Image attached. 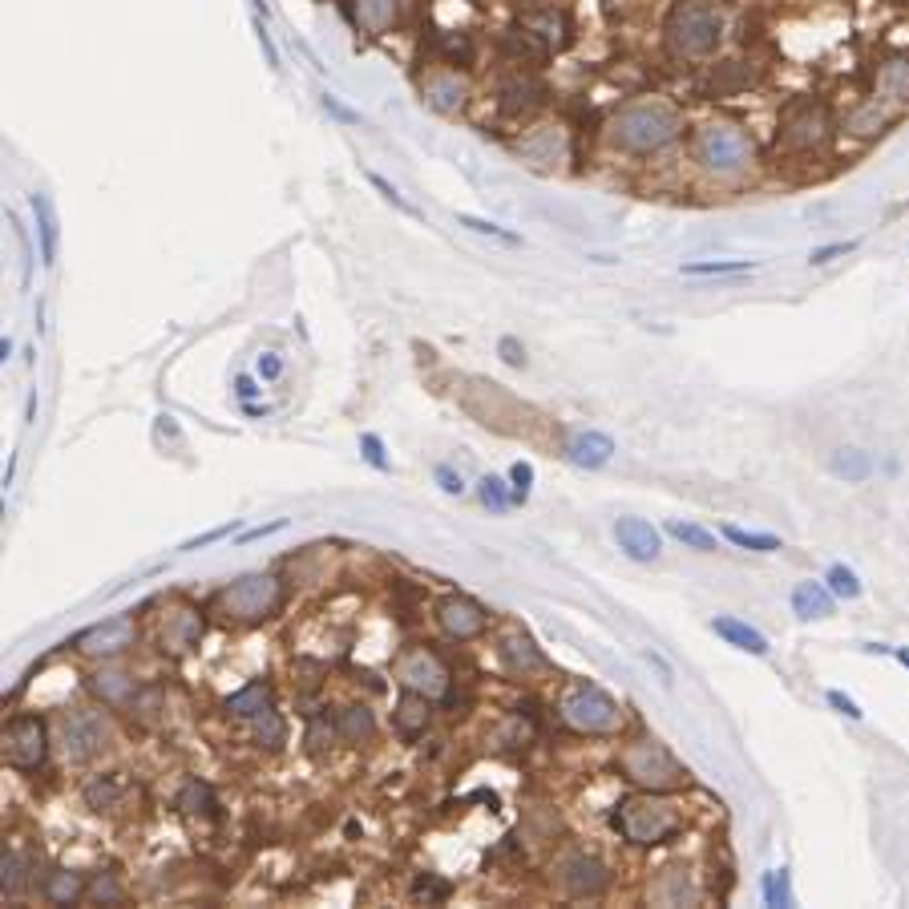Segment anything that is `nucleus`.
I'll return each instance as SVG.
<instances>
[{
  "label": "nucleus",
  "instance_id": "1",
  "mask_svg": "<svg viewBox=\"0 0 909 909\" xmlns=\"http://www.w3.org/2000/svg\"><path fill=\"white\" fill-rule=\"evenodd\" d=\"M611 825L619 829L623 841H631L639 849H655V845H667L683 829V813H679L671 800H663L659 792H647L643 788L639 796L619 800Z\"/></svg>",
  "mask_w": 909,
  "mask_h": 909
},
{
  "label": "nucleus",
  "instance_id": "2",
  "mask_svg": "<svg viewBox=\"0 0 909 909\" xmlns=\"http://www.w3.org/2000/svg\"><path fill=\"white\" fill-rule=\"evenodd\" d=\"M683 130V118L679 110H671L667 101L651 97V101H631L623 106L611 122V138L615 146L631 150V154H651V150H663L675 134Z\"/></svg>",
  "mask_w": 909,
  "mask_h": 909
},
{
  "label": "nucleus",
  "instance_id": "3",
  "mask_svg": "<svg viewBox=\"0 0 909 909\" xmlns=\"http://www.w3.org/2000/svg\"><path fill=\"white\" fill-rule=\"evenodd\" d=\"M558 712H562L566 728H574V732H582V736H611V732H619V724H623L619 703L606 695L602 687H594V683H574V687L562 695Z\"/></svg>",
  "mask_w": 909,
  "mask_h": 909
},
{
  "label": "nucleus",
  "instance_id": "4",
  "mask_svg": "<svg viewBox=\"0 0 909 909\" xmlns=\"http://www.w3.org/2000/svg\"><path fill=\"white\" fill-rule=\"evenodd\" d=\"M724 37V17L707 5H679L667 21V45L679 57H712Z\"/></svg>",
  "mask_w": 909,
  "mask_h": 909
},
{
  "label": "nucleus",
  "instance_id": "5",
  "mask_svg": "<svg viewBox=\"0 0 909 909\" xmlns=\"http://www.w3.org/2000/svg\"><path fill=\"white\" fill-rule=\"evenodd\" d=\"M695 158H699L703 170H712L720 178H732V174L748 170V162H752V138L740 126L712 122V126H703L699 138H695Z\"/></svg>",
  "mask_w": 909,
  "mask_h": 909
},
{
  "label": "nucleus",
  "instance_id": "6",
  "mask_svg": "<svg viewBox=\"0 0 909 909\" xmlns=\"http://www.w3.org/2000/svg\"><path fill=\"white\" fill-rule=\"evenodd\" d=\"M279 602H283V586L275 574H243L235 578L231 586L219 590V606L239 619V623H263L279 611Z\"/></svg>",
  "mask_w": 909,
  "mask_h": 909
},
{
  "label": "nucleus",
  "instance_id": "7",
  "mask_svg": "<svg viewBox=\"0 0 909 909\" xmlns=\"http://www.w3.org/2000/svg\"><path fill=\"white\" fill-rule=\"evenodd\" d=\"M619 764H623V776H627L631 784L647 788V792H667V788L687 784L683 764H679L659 740H639V744H631V748L623 752Z\"/></svg>",
  "mask_w": 909,
  "mask_h": 909
},
{
  "label": "nucleus",
  "instance_id": "8",
  "mask_svg": "<svg viewBox=\"0 0 909 909\" xmlns=\"http://www.w3.org/2000/svg\"><path fill=\"white\" fill-rule=\"evenodd\" d=\"M49 756V736L41 716H13L5 724V764L21 772H37Z\"/></svg>",
  "mask_w": 909,
  "mask_h": 909
},
{
  "label": "nucleus",
  "instance_id": "9",
  "mask_svg": "<svg viewBox=\"0 0 909 909\" xmlns=\"http://www.w3.org/2000/svg\"><path fill=\"white\" fill-rule=\"evenodd\" d=\"M110 744V720L93 712V707H77L61 720V752L69 760H89Z\"/></svg>",
  "mask_w": 909,
  "mask_h": 909
},
{
  "label": "nucleus",
  "instance_id": "10",
  "mask_svg": "<svg viewBox=\"0 0 909 909\" xmlns=\"http://www.w3.org/2000/svg\"><path fill=\"white\" fill-rule=\"evenodd\" d=\"M396 679H400L404 687H413V691L429 695V699H437V695L449 691V667H445L429 647L404 651V655L396 659Z\"/></svg>",
  "mask_w": 909,
  "mask_h": 909
},
{
  "label": "nucleus",
  "instance_id": "11",
  "mask_svg": "<svg viewBox=\"0 0 909 909\" xmlns=\"http://www.w3.org/2000/svg\"><path fill=\"white\" fill-rule=\"evenodd\" d=\"M437 627H441L449 639L469 643V639H477V635L489 627V615H485L481 602H473V598H465V594H449V598L437 602Z\"/></svg>",
  "mask_w": 909,
  "mask_h": 909
},
{
  "label": "nucleus",
  "instance_id": "12",
  "mask_svg": "<svg viewBox=\"0 0 909 909\" xmlns=\"http://www.w3.org/2000/svg\"><path fill=\"white\" fill-rule=\"evenodd\" d=\"M558 885L570 893V897H598L606 885H611V873H606V865L590 853H566L558 861Z\"/></svg>",
  "mask_w": 909,
  "mask_h": 909
},
{
  "label": "nucleus",
  "instance_id": "13",
  "mask_svg": "<svg viewBox=\"0 0 909 909\" xmlns=\"http://www.w3.org/2000/svg\"><path fill=\"white\" fill-rule=\"evenodd\" d=\"M134 635H138L134 619L130 615H114V619H101L89 631H81L73 643H77V651H85L93 659H106V655H118V651L134 647Z\"/></svg>",
  "mask_w": 909,
  "mask_h": 909
},
{
  "label": "nucleus",
  "instance_id": "14",
  "mask_svg": "<svg viewBox=\"0 0 909 909\" xmlns=\"http://www.w3.org/2000/svg\"><path fill=\"white\" fill-rule=\"evenodd\" d=\"M784 138H788L792 146H800V150L821 146V142L829 138V118H825V110L817 106V101H800V106H792L788 118H784Z\"/></svg>",
  "mask_w": 909,
  "mask_h": 909
},
{
  "label": "nucleus",
  "instance_id": "15",
  "mask_svg": "<svg viewBox=\"0 0 909 909\" xmlns=\"http://www.w3.org/2000/svg\"><path fill=\"white\" fill-rule=\"evenodd\" d=\"M615 542H619V550H623L627 558H635V562H655L659 550H663L659 530H655L651 522H643V518H619V522H615Z\"/></svg>",
  "mask_w": 909,
  "mask_h": 909
},
{
  "label": "nucleus",
  "instance_id": "16",
  "mask_svg": "<svg viewBox=\"0 0 909 909\" xmlns=\"http://www.w3.org/2000/svg\"><path fill=\"white\" fill-rule=\"evenodd\" d=\"M497 655H501V663L510 667L514 675H538V671H550V659L542 655V647L530 639V635H522V631H510L501 643H497Z\"/></svg>",
  "mask_w": 909,
  "mask_h": 909
},
{
  "label": "nucleus",
  "instance_id": "17",
  "mask_svg": "<svg viewBox=\"0 0 909 909\" xmlns=\"http://www.w3.org/2000/svg\"><path fill=\"white\" fill-rule=\"evenodd\" d=\"M429 720H433V699L421 695V691H413V687H404L400 699H396V712H392L396 732L409 736V740H417V736L429 728Z\"/></svg>",
  "mask_w": 909,
  "mask_h": 909
},
{
  "label": "nucleus",
  "instance_id": "18",
  "mask_svg": "<svg viewBox=\"0 0 909 909\" xmlns=\"http://www.w3.org/2000/svg\"><path fill=\"white\" fill-rule=\"evenodd\" d=\"M89 691L106 703V707H130L138 699V679L130 671H114V667H101L89 675Z\"/></svg>",
  "mask_w": 909,
  "mask_h": 909
},
{
  "label": "nucleus",
  "instance_id": "19",
  "mask_svg": "<svg viewBox=\"0 0 909 909\" xmlns=\"http://www.w3.org/2000/svg\"><path fill=\"white\" fill-rule=\"evenodd\" d=\"M29 207H33V219H37V239H41V263L53 271L57 267V251H61V227H57V211H53V202L49 194H33L29 198Z\"/></svg>",
  "mask_w": 909,
  "mask_h": 909
},
{
  "label": "nucleus",
  "instance_id": "20",
  "mask_svg": "<svg viewBox=\"0 0 909 909\" xmlns=\"http://www.w3.org/2000/svg\"><path fill=\"white\" fill-rule=\"evenodd\" d=\"M792 615L804 623L829 619L833 615V590L825 582H796L792 586Z\"/></svg>",
  "mask_w": 909,
  "mask_h": 909
},
{
  "label": "nucleus",
  "instance_id": "21",
  "mask_svg": "<svg viewBox=\"0 0 909 909\" xmlns=\"http://www.w3.org/2000/svg\"><path fill=\"white\" fill-rule=\"evenodd\" d=\"M566 457L578 465V469H602L606 461L615 457V441L606 433H578L566 449Z\"/></svg>",
  "mask_w": 909,
  "mask_h": 909
},
{
  "label": "nucleus",
  "instance_id": "22",
  "mask_svg": "<svg viewBox=\"0 0 909 909\" xmlns=\"http://www.w3.org/2000/svg\"><path fill=\"white\" fill-rule=\"evenodd\" d=\"M271 687L263 679H251L247 687H239L235 695H227V712L239 720H259L263 712H271Z\"/></svg>",
  "mask_w": 909,
  "mask_h": 909
},
{
  "label": "nucleus",
  "instance_id": "23",
  "mask_svg": "<svg viewBox=\"0 0 909 909\" xmlns=\"http://www.w3.org/2000/svg\"><path fill=\"white\" fill-rule=\"evenodd\" d=\"M712 631L724 639V643H732L736 651H748V655H768V639L756 631V627H748L744 619H732V615H720L716 623H712Z\"/></svg>",
  "mask_w": 909,
  "mask_h": 909
},
{
  "label": "nucleus",
  "instance_id": "24",
  "mask_svg": "<svg viewBox=\"0 0 909 909\" xmlns=\"http://www.w3.org/2000/svg\"><path fill=\"white\" fill-rule=\"evenodd\" d=\"M174 804L182 808L186 817H207V821H215V817H219V800H215V792H211V784H207V780H186Z\"/></svg>",
  "mask_w": 909,
  "mask_h": 909
},
{
  "label": "nucleus",
  "instance_id": "25",
  "mask_svg": "<svg viewBox=\"0 0 909 909\" xmlns=\"http://www.w3.org/2000/svg\"><path fill=\"white\" fill-rule=\"evenodd\" d=\"M336 736L344 744H368L376 736V716L368 712V707H344V712L336 716Z\"/></svg>",
  "mask_w": 909,
  "mask_h": 909
},
{
  "label": "nucleus",
  "instance_id": "26",
  "mask_svg": "<svg viewBox=\"0 0 909 909\" xmlns=\"http://www.w3.org/2000/svg\"><path fill=\"white\" fill-rule=\"evenodd\" d=\"M829 473L841 477V481H849V485H861V481L873 477V457L861 453V449H837L829 457Z\"/></svg>",
  "mask_w": 909,
  "mask_h": 909
},
{
  "label": "nucleus",
  "instance_id": "27",
  "mask_svg": "<svg viewBox=\"0 0 909 909\" xmlns=\"http://www.w3.org/2000/svg\"><path fill=\"white\" fill-rule=\"evenodd\" d=\"M198 639H202V619L190 615V611H178V615L162 627V643H166L170 651H190V647H198Z\"/></svg>",
  "mask_w": 909,
  "mask_h": 909
},
{
  "label": "nucleus",
  "instance_id": "28",
  "mask_svg": "<svg viewBox=\"0 0 909 909\" xmlns=\"http://www.w3.org/2000/svg\"><path fill=\"white\" fill-rule=\"evenodd\" d=\"M41 893H45L53 905H73V901L85 893V881H81V873H69V869H53V873L41 881Z\"/></svg>",
  "mask_w": 909,
  "mask_h": 909
},
{
  "label": "nucleus",
  "instance_id": "29",
  "mask_svg": "<svg viewBox=\"0 0 909 909\" xmlns=\"http://www.w3.org/2000/svg\"><path fill=\"white\" fill-rule=\"evenodd\" d=\"M687 279H716V275H748L756 271L752 259H699V263H683L679 267Z\"/></svg>",
  "mask_w": 909,
  "mask_h": 909
},
{
  "label": "nucleus",
  "instance_id": "30",
  "mask_svg": "<svg viewBox=\"0 0 909 909\" xmlns=\"http://www.w3.org/2000/svg\"><path fill=\"white\" fill-rule=\"evenodd\" d=\"M25 885H29V857L9 849L0 857V889H5V897H17Z\"/></svg>",
  "mask_w": 909,
  "mask_h": 909
},
{
  "label": "nucleus",
  "instance_id": "31",
  "mask_svg": "<svg viewBox=\"0 0 909 909\" xmlns=\"http://www.w3.org/2000/svg\"><path fill=\"white\" fill-rule=\"evenodd\" d=\"M667 534H671L675 542H683L687 550H699V554H716V550H720V546H716V534L703 530V526H695V522H667Z\"/></svg>",
  "mask_w": 909,
  "mask_h": 909
},
{
  "label": "nucleus",
  "instance_id": "32",
  "mask_svg": "<svg viewBox=\"0 0 909 909\" xmlns=\"http://www.w3.org/2000/svg\"><path fill=\"white\" fill-rule=\"evenodd\" d=\"M881 93L889 101H909V57H893L881 69Z\"/></svg>",
  "mask_w": 909,
  "mask_h": 909
},
{
  "label": "nucleus",
  "instance_id": "33",
  "mask_svg": "<svg viewBox=\"0 0 909 909\" xmlns=\"http://www.w3.org/2000/svg\"><path fill=\"white\" fill-rule=\"evenodd\" d=\"M477 497H481L485 510H493V514H505L514 505V489L505 485L501 477H481L477 481Z\"/></svg>",
  "mask_w": 909,
  "mask_h": 909
},
{
  "label": "nucleus",
  "instance_id": "34",
  "mask_svg": "<svg viewBox=\"0 0 909 909\" xmlns=\"http://www.w3.org/2000/svg\"><path fill=\"white\" fill-rule=\"evenodd\" d=\"M118 796H122V784L114 776H93L85 784V804L93 808V813H101V808H114Z\"/></svg>",
  "mask_w": 909,
  "mask_h": 909
},
{
  "label": "nucleus",
  "instance_id": "35",
  "mask_svg": "<svg viewBox=\"0 0 909 909\" xmlns=\"http://www.w3.org/2000/svg\"><path fill=\"white\" fill-rule=\"evenodd\" d=\"M724 538L740 550H756V554H776L780 538L776 534H756V530H740V526H724Z\"/></svg>",
  "mask_w": 909,
  "mask_h": 909
},
{
  "label": "nucleus",
  "instance_id": "36",
  "mask_svg": "<svg viewBox=\"0 0 909 909\" xmlns=\"http://www.w3.org/2000/svg\"><path fill=\"white\" fill-rule=\"evenodd\" d=\"M457 227H465V231H473V235H485V239H497V243H505V247H522V235L505 231L501 223L477 219V215H457Z\"/></svg>",
  "mask_w": 909,
  "mask_h": 909
},
{
  "label": "nucleus",
  "instance_id": "37",
  "mask_svg": "<svg viewBox=\"0 0 909 909\" xmlns=\"http://www.w3.org/2000/svg\"><path fill=\"white\" fill-rule=\"evenodd\" d=\"M501 106L510 110V114H518V110H530V106H538V97H542V89L534 85V81H514V85H505L501 89Z\"/></svg>",
  "mask_w": 909,
  "mask_h": 909
},
{
  "label": "nucleus",
  "instance_id": "38",
  "mask_svg": "<svg viewBox=\"0 0 909 909\" xmlns=\"http://www.w3.org/2000/svg\"><path fill=\"white\" fill-rule=\"evenodd\" d=\"M764 905H772V909H784V905H792V889H788V869H772V873H764Z\"/></svg>",
  "mask_w": 909,
  "mask_h": 909
},
{
  "label": "nucleus",
  "instance_id": "39",
  "mask_svg": "<svg viewBox=\"0 0 909 909\" xmlns=\"http://www.w3.org/2000/svg\"><path fill=\"white\" fill-rule=\"evenodd\" d=\"M829 590H833L837 598H845V602H849V598H861V578H857L849 566L837 562V566H829Z\"/></svg>",
  "mask_w": 909,
  "mask_h": 909
},
{
  "label": "nucleus",
  "instance_id": "40",
  "mask_svg": "<svg viewBox=\"0 0 909 909\" xmlns=\"http://www.w3.org/2000/svg\"><path fill=\"white\" fill-rule=\"evenodd\" d=\"M429 93H433V106H441V110H457L461 101H465V85H461L457 77L433 81V85H429Z\"/></svg>",
  "mask_w": 909,
  "mask_h": 909
},
{
  "label": "nucleus",
  "instance_id": "41",
  "mask_svg": "<svg viewBox=\"0 0 909 909\" xmlns=\"http://www.w3.org/2000/svg\"><path fill=\"white\" fill-rule=\"evenodd\" d=\"M251 724H255V740L263 748H279L283 744V720H279L275 707H271V712H263L259 720H251Z\"/></svg>",
  "mask_w": 909,
  "mask_h": 909
},
{
  "label": "nucleus",
  "instance_id": "42",
  "mask_svg": "<svg viewBox=\"0 0 909 909\" xmlns=\"http://www.w3.org/2000/svg\"><path fill=\"white\" fill-rule=\"evenodd\" d=\"M235 530H239V522L231 518V522H223V526H215V530H207V534H198V538H186V542L178 546V554H194V550H207V546H215V542L231 538Z\"/></svg>",
  "mask_w": 909,
  "mask_h": 909
},
{
  "label": "nucleus",
  "instance_id": "43",
  "mask_svg": "<svg viewBox=\"0 0 909 909\" xmlns=\"http://www.w3.org/2000/svg\"><path fill=\"white\" fill-rule=\"evenodd\" d=\"M368 182H372V186L384 194V202H392V207H396L400 215H417V207H413V202L404 198V194H400V190H396V186H392L384 174H376V170H372V174H368Z\"/></svg>",
  "mask_w": 909,
  "mask_h": 909
},
{
  "label": "nucleus",
  "instance_id": "44",
  "mask_svg": "<svg viewBox=\"0 0 909 909\" xmlns=\"http://www.w3.org/2000/svg\"><path fill=\"white\" fill-rule=\"evenodd\" d=\"M510 489H514V501H530V489H534V465L530 461H514L510 469Z\"/></svg>",
  "mask_w": 909,
  "mask_h": 909
},
{
  "label": "nucleus",
  "instance_id": "45",
  "mask_svg": "<svg viewBox=\"0 0 909 909\" xmlns=\"http://www.w3.org/2000/svg\"><path fill=\"white\" fill-rule=\"evenodd\" d=\"M93 901H101V905H122V885L114 881V873H101L97 881H93Z\"/></svg>",
  "mask_w": 909,
  "mask_h": 909
},
{
  "label": "nucleus",
  "instance_id": "46",
  "mask_svg": "<svg viewBox=\"0 0 909 909\" xmlns=\"http://www.w3.org/2000/svg\"><path fill=\"white\" fill-rule=\"evenodd\" d=\"M360 453H364V461L372 465V469H380V473H388L392 465H388V457H384V441L376 437V433H364L360 437Z\"/></svg>",
  "mask_w": 909,
  "mask_h": 909
},
{
  "label": "nucleus",
  "instance_id": "47",
  "mask_svg": "<svg viewBox=\"0 0 909 909\" xmlns=\"http://www.w3.org/2000/svg\"><path fill=\"white\" fill-rule=\"evenodd\" d=\"M853 251H857V239H841V243L817 247L813 255H808V263H813V267H825V263H833V259H841V255H853Z\"/></svg>",
  "mask_w": 909,
  "mask_h": 909
},
{
  "label": "nucleus",
  "instance_id": "48",
  "mask_svg": "<svg viewBox=\"0 0 909 909\" xmlns=\"http://www.w3.org/2000/svg\"><path fill=\"white\" fill-rule=\"evenodd\" d=\"M881 126H885V114H881L877 106H865V110L853 114V122H849V130H857V134H881Z\"/></svg>",
  "mask_w": 909,
  "mask_h": 909
},
{
  "label": "nucleus",
  "instance_id": "49",
  "mask_svg": "<svg viewBox=\"0 0 909 909\" xmlns=\"http://www.w3.org/2000/svg\"><path fill=\"white\" fill-rule=\"evenodd\" d=\"M320 106L336 118V122H344V126H360V110H352V106H344V101L340 97H332V93H324L320 97Z\"/></svg>",
  "mask_w": 909,
  "mask_h": 909
},
{
  "label": "nucleus",
  "instance_id": "50",
  "mask_svg": "<svg viewBox=\"0 0 909 909\" xmlns=\"http://www.w3.org/2000/svg\"><path fill=\"white\" fill-rule=\"evenodd\" d=\"M360 17L368 21V25H388V17H392V0H360Z\"/></svg>",
  "mask_w": 909,
  "mask_h": 909
},
{
  "label": "nucleus",
  "instance_id": "51",
  "mask_svg": "<svg viewBox=\"0 0 909 909\" xmlns=\"http://www.w3.org/2000/svg\"><path fill=\"white\" fill-rule=\"evenodd\" d=\"M9 223H13L17 243H21V279H25V287H29V279H33V247H29V235H25V227L17 223V215H9Z\"/></svg>",
  "mask_w": 909,
  "mask_h": 909
},
{
  "label": "nucleus",
  "instance_id": "52",
  "mask_svg": "<svg viewBox=\"0 0 909 909\" xmlns=\"http://www.w3.org/2000/svg\"><path fill=\"white\" fill-rule=\"evenodd\" d=\"M433 477H437V485H441L445 493H453V497H461V493H465V477H461L453 465H437V469H433Z\"/></svg>",
  "mask_w": 909,
  "mask_h": 909
},
{
  "label": "nucleus",
  "instance_id": "53",
  "mask_svg": "<svg viewBox=\"0 0 909 909\" xmlns=\"http://www.w3.org/2000/svg\"><path fill=\"white\" fill-rule=\"evenodd\" d=\"M497 356L510 364V368H522V364H526V348H522L514 336H501V340H497Z\"/></svg>",
  "mask_w": 909,
  "mask_h": 909
},
{
  "label": "nucleus",
  "instance_id": "54",
  "mask_svg": "<svg viewBox=\"0 0 909 909\" xmlns=\"http://www.w3.org/2000/svg\"><path fill=\"white\" fill-rule=\"evenodd\" d=\"M825 699H829V707H833V712H841L845 720H861V716H865L861 707H857V699H849V695H845V691H837V687H833Z\"/></svg>",
  "mask_w": 909,
  "mask_h": 909
},
{
  "label": "nucleus",
  "instance_id": "55",
  "mask_svg": "<svg viewBox=\"0 0 909 909\" xmlns=\"http://www.w3.org/2000/svg\"><path fill=\"white\" fill-rule=\"evenodd\" d=\"M267 17L263 13H255V37H259V45H263V53H267V65L279 73V49H275V41H271V33H267V25H263Z\"/></svg>",
  "mask_w": 909,
  "mask_h": 909
},
{
  "label": "nucleus",
  "instance_id": "56",
  "mask_svg": "<svg viewBox=\"0 0 909 909\" xmlns=\"http://www.w3.org/2000/svg\"><path fill=\"white\" fill-rule=\"evenodd\" d=\"M413 897H421V901H445L449 897V885L445 881H433V877H421L413 885Z\"/></svg>",
  "mask_w": 909,
  "mask_h": 909
},
{
  "label": "nucleus",
  "instance_id": "57",
  "mask_svg": "<svg viewBox=\"0 0 909 909\" xmlns=\"http://www.w3.org/2000/svg\"><path fill=\"white\" fill-rule=\"evenodd\" d=\"M279 530H287V518H275V522H267V526H251V530H243V534H239V546H247V542H263V538H271V534H279Z\"/></svg>",
  "mask_w": 909,
  "mask_h": 909
},
{
  "label": "nucleus",
  "instance_id": "58",
  "mask_svg": "<svg viewBox=\"0 0 909 909\" xmlns=\"http://www.w3.org/2000/svg\"><path fill=\"white\" fill-rule=\"evenodd\" d=\"M255 368H259V376H263V380H279V376H283V360H279L275 352H263Z\"/></svg>",
  "mask_w": 909,
  "mask_h": 909
},
{
  "label": "nucleus",
  "instance_id": "59",
  "mask_svg": "<svg viewBox=\"0 0 909 909\" xmlns=\"http://www.w3.org/2000/svg\"><path fill=\"white\" fill-rule=\"evenodd\" d=\"M235 392H239V400H243V404H251V400L263 392V388H259L251 376H239V380H235Z\"/></svg>",
  "mask_w": 909,
  "mask_h": 909
},
{
  "label": "nucleus",
  "instance_id": "60",
  "mask_svg": "<svg viewBox=\"0 0 909 909\" xmlns=\"http://www.w3.org/2000/svg\"><path fill=\"white\" fill-rule=\"evenodd\" d=\"M13 348H17V344H13V336L0 340V360H13Z\"/></svg>",
  "mask_w": 909,
  "mask_h": 909
},
{
  "label": "nucleus",
  "instance_id": "61",
  "mask_svg": "<svg viewBox=\"0 0 909 909\" xmlns=\"http://www.w3.org/2000/svg\"><path fill=\"white\" fill-rule=\"evenodd\" d=\"M33 417H37V392H33L29 404H25V425H33Z\"/></svg>",
  "mask_w": 909,
  "mask_h": 909
},
{
  "label": "nucleus",
  "instance_id": "62",
  "mask_svg": "<svg viewBox=\"0 0 909 909\" xmlns=\"http://www.w3.org/2000/svg\"><path fill=\"white\" fill-rule=\"evenodd\" d=\"M893 655H897L901 667H909V647H893Z\"/></svg>",
  "mask_w": 909,
  "mask_h": 909
}]
</instances>
